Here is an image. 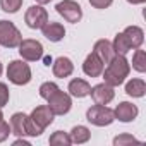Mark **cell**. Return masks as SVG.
Returning <instances> with one entry per match:
<instances>
[{
  "label": "cell",
  "mask_w": 146,
  "mask_h": 146,
  "mask_svg": "<svg viewBox=\"0 0 146 146\" xmlns=\"http://www.w3.org/2000/svg\"><path fill=\"white\" fill-rule=\"evenodd\" d=\"M52 64V57H45V65H50Z\"/></svg>",
  "instance_id": "cell-33"
},
{
  "label": "cell",
  "mask_w": 146,
  "mask_h": 146,
  "mask_svg": "<svg viewBox=\"0 0 146 146\" xmlns=\"http://www.w3.org/2000/svg\"><path fill=\"white\" fill-rule=\"evenodd\" d=\"M4 119V113H2V108H0V120H2Z\"/></svg>",
  "instance_id": "cell-35"
},
{
  "label": "cell",
  "mask_w": 146,
  "mask_h": 146,
  "mask_svg": "<svg viewBox=\"0 0 146 146\" xmlns=\"http://www.w3.org/2000/svg\"><path fill=\"white\" fill-rule=\"evenodd\" d=\"M9 134H11V125L2 119L0 120V143H4L9 137Z\"/></svg>",
  "instance_id": "cell-28"
},
{
  "label": "cell",
  "mask_w": 146,
  "mask_h": 146,
  "mask_svg": "<svg viewBox=\"0 0 146 146\" xmlns=\"http://www.w3.org/2000/svg\"><path fill=\"white\" fill-rule=\"evenodd\" d=\"M46 102H48V108L53 112V115H65L72 108V98H70V95L64 93L60 90L57 93H53Z\"/></svg>",
  "instance_id": "cell-7"
},
{
  "label": "cell",
  "mask_w": 146,
  "mask_h": 146,
  "mask_svg": "<svg viewBox=\"0 0 146 146\" xmlns=\"http://www.w3.org/2000/svg\"><path fill=\"white\" fill-rule=\"evenodd\" d=\"M103 69H105V64L100 60V57L95 52H91L84 58V62H83V70H84V74L88 78H98V76H102Z\"/></svg>",
  "instance_id": "cell-11"
},
{
  "label": "cell",
  "mask_w": 146,
  "mask_h": 146,
  "mask_svg": "<svg viewBox=\"0 0 146 146\" xmlns=\"http://www.w3.org/2000/svg\"><path fill=\"white\" fill-rule=\"evenodd\" d=\"M17 48H19V55L26 62H36L43 57V45L38 40H31V38L23 40Z\"/></svg>",
  "instance_id": "cell-6"
},
{
  "label": "cell",
  "mask_w": 146,
  "mask_h": 146,
  "mask_svg": "<svg viewBox=\"0 0 146 146\" xmlns=\"http://www.w3.org/2000/svg\"><path fill=\"white\" fill-rule=\"evenodd\" d=\"M41 33H43V36H45L48 41H52V43H58V41H62L64 36H65V28H64L60 23L48 21V23L41 28Z\"/></svg>",
  "instance_id": "cell-14"
},
{
  "label": "cell",
  "mask_w": 146,
  "mask_h": 146,
  "mask_svg": "<svg viewBox=\"0 0 146 146\" xmlns=\"http://www.w3.org/2000/svg\"><path fill=\"white\" fill-rule=\"evenodd\" d=\"M90 4L95 7V9H107L113 4V0H90Z\"/></svg>",
  "instance_id": "cell-29"
},
{
  "label": "cell",
  "mask_w": 146,
  "mask_h": 146,
  "mask_svg": "<svg viewBox=\"0 0 146 146\" xmlns=\"http://www.w3.org/2000/svg\"><path fill=\"white\" fill-rule=\"evenodd\" d=\"M129 4H132V5H139V4H144L146 0H127Z\"/></svg>",
  "instance_id": "cell-31"
},
{
  "label": "cell",
  "mask_w": 146,
  "mask_h": 146,
  "mask_svg": "<svg viewBox=\"0 0 146 146\" xmlns=\"http://www.w3.org/2000/svg\"><path fill=\"white\" fill-rule=\"evenodd\" d=\"M93 52L100 57V60H102L103 64H108V62L117 55L115 50H113L112 41H108V40H98V41L95 43V46H93Z\"/></svg>",
  "instance_id": "cell-15"
},
{
  "label": "cell",
  "mask_w": 146,
  "mask_h": 146,
  "mask_svg": "<svg viewBox=\"0 0 146 146\" xmlns=\"http://www.w3.org/2000/svg\"><path fill=\"white\" fill-rule=\"evenodd\" d=\"M2 70H4V67H2V62H0V76H2Z\"/></svg>",
  "instance_id": "cell-34"
},
{
  "label": "cell",
  "mask_w": 146,
  "mask_h": 146,
  "mask_svg": "<svg viewBox=\"0 0 146 146\" xmlns=\"http://www.w3.org/2000/svg\"><path fill=\"white\" fill-rule=\"evenodd\" d=\"M124 36L127 38V43L131 46V50L141 48V45L144 43V31L139 26H127L124 31Z\"/></svg>",
  "instance_id": "cell-16"
},
{
  "label": "cell",
  "mask_w": 146,
  "mask_h": 146,
  "mask_svg": "<svg viewBox=\"0 0 146 146\" xmlns=\"http://www.w3.org/2000/svg\"><path fill=\"white\" fill-rule=\"evenodd\" d=\"M53 112L48 108V105H40V107H36L33 112H31V115H29V119L40 127V129H46L52 122H53Z\"/></svg>",
  "instance_id": "cell-10"
},
{
  "label": "cell",
  "mask_w": 146,
  "mask_h": 146,
  "mask_svg": "<svg viewBox=\"0 0 146 146\" xmlns=\"http://www.w3.org/2000/svg\"><path fill=\"white\" fill-rule=\"evenodd\" d=\"M19 144H24V146H29V141H26V139H23V137H19V139H16V141H14V146H19Z\"/></svg>",
  "instance_id": "cell-30"
},
{
  "label": "cell",
  "mask_w": 146,
  "mask_h": 146,
  "mask_svg": "<svg viewBox=\"0 0 146 146\" xmlns=\"http://www.w3.org/2000/svg\"><path fill=\"white\" fill-rule=\"evenodd\" d=\"M129 72H131V64H129V60L125 58V55L117 53V55L107 64V67H105L103 72H102V76H103V79H105L107 84H110L112 88H115V86H120V84L125 81V78L129 76Z\"/></svg>",
  "instance_id": "cell-1"
},
{
  "label": "cell",
  "mask_w": 146,
  "mask_h": 146,
  "mask_svg": "<svg viewBox=\"0 0 146 146\" xmlns=\"http://www.w3.org/2000/svg\"><path fill=\"white\" fill-rule=\"evenodd\" d=\"M52 70H53V76L55 78H69L72 72H74V64H72V60L69 57H58L53 60L52 64Z\"/></svg>",
  "instance_id": "cell-13"
},
{
  "label": "cell",
  "mask_w": 146,
  "mask_h": 146,
  "mask_svg": "<svg viewBox=\"0 0 146 146\" xmlns=\"http://www.w3.org/2000/svg\"><path fill=\"white\" fill-rule=\"evenodd\" d=\"M70 141L74 143V144H84L90 141L91 137V131L86 127V125H76V127H72L70 131Z\"/></svg>",
  "instance_id": "cell-20"
},
{
  "label": "cell",
  "mask_w": 146,
  "mask_h": 146,
  "mask_svg": "<svg viewBox=\"0 0 146 146\" xmlns=\"http://www.w3.org/2000/svg\"><path fill=\"white\" fill-rule=\"evenodd\" d=\"M48 143H50L52 146H69V144H72L70 136H69L67 132H64V131H55V132L50 136Z\"/></svg>",
  "instance_id": "cell-23"
},
{
  "label": "cell",
  "mask_w": 146,
  "mask_h": 146,
  "mask_svg": "<svg viewBox=\"0 0 146 146\" xmlns=\"http://www.w3.org/2000/svg\"><path fill=\"white\" fill-rule=\"evenodd\" d=\"M112 45H113L115 53L125 55L127 52H131V46H129L127 38L124 36V33H117V35H115V38H113V41H112Z\"/></svg>",
  "instance_id": "cell-22"
},
{
  "label": "cell",
  "mask_w": 146,
  "mask_h": 146,
  "mask_svg": "<svg viewBox=\"0 0 146 146\" xmlns=\"http://www.w3.org/2000/svg\"><path fill=\"white\" fill-rule=\"evenodd\" d=\"M52 0H36V4H40V5H45V4H50Z\"/></svg>",
  "instance_id": "cell-32"
},
{
  "label": "cell",
  "mask_w": 146,
  "mask_h": 146,
  "mask_svg": "<svg viewBox=\"0 0 146 146\" xmlns=\"http://www.w3.org/2000/svg\"><path fill=\"white\" fill-rule=\"evenodd\" d=\"M7 78L12 84L16 86H24L31 81L33 74H31V67L29 64H26L24 60H12L7 65Z\"/></svg>",
  "instance_id": "cell-2"
},
{
  "label": "cell",
  "mask_w": 146,
  "mask_h": 146,
  "mask_svg": "<svg viewBox=\"0 0 146 146\" xmlns=\"http://www.w3.org/2000/svg\"><path fill=\"white\" fill-rule=\"evenodd\" d=\"M137 113H139L137 107L134 103H131V102H120L113 110L115 119L120 120V122H132L137 117Z\"/></svg>",
  "instance_id": "cell-12"
},
{
  "label": "cell",
  "mask_w": 146,
  "mask_h": 146,
  "mask_svg": "<svg viewBox=\"0 0 146 146\" xmlns=\"http://www.w3.org/2000/svg\"><path fill=\"white\" fill-rule=\"evenodd\" d=\"M24 21H26L28 28H31V29H41L48 23V12L40 4L38 5H31L26 11V14H24Z\"/></svg>",
  "instance_id": "cell-8"
},
{
  "label": "cell",
  "mask_w": 146,
  "mask_h": 146,
  "mask_svg": "<svg viewBox=\"0 0 146 146\" xmlns=\"http://www.w3.org/2000/svg\"><path fill=\"white\" fill-rule=\"evenodd\" d=\"M11 134H16L17 137H24L28 136L26 132V125H28V115L23 113V112H16L12 117H11Z\"/></svg>",
  "instance_id": "cell-17"
},
{
  "label": "cell",
  "mask_w": 146,
  "mask_h": 146,
  "mask_svg": "<svg viewBox=\"0 0 146 146\" xmlns=\"http://www.w3.org/2000/svg\"><path fill=\"white\" fill-rule=\"evenodd\" d=\"M60 88L55 84V83H52V81H46V83H43L41 86H40V96L41 98H45V100H48L53 93H57Z\"/></svg>",
  "instance_id": "cell-25"
},
{
  "label": "cell",
  "mask_w": 146,
  "mask_h": 146,
  "mask_svg": "<svg viewBox=\"0 0 146 146\" xmlns=\"http://www.w3.org/2000/svg\"><path fill=\"white\" fill-rule=\"evenodd\" d=\"M67 90H69V95H70V96H74V98H84V96H90L91 86H90L88 81L76 78V79H72V81L69 83Z\"/></svg>",
  "instance_id": "cell-18"
},
{
  "label": "cell",
  "mask_w": 146,
  "mask_h": 146,
  "mask_svg": "<svg viewBox=\"0 0 146 146\" xmlns=\"http://www.w3.org/2000/svg\"><path fill=\"white\" fill-rule=\"evenodd\" d=\"M86 120L96 127H105V125H110L113 120H115V115H113V110L108 108L107 105H98L95 103L93 107L88 108L86 112Z\"/></svg>",
  "instance_id": "cell-3"
},
{
  "label": "cell",
  "mask_w": 146,
  "mask_h": 146,
  "mask_svg": "<svg viewBox=\"0 0 146 146\" xmlns=\"http://www.w3.org/2000/svg\"><path fill=\"white\" fill-rule=\"evenodd\" d=\"M125 93L132 98H143L146 93V83L143 79H131L125 84Z\"/></svg>",
  "instance_id": "cell-19"
},
{
  "label": "cell",
  "mask_w": 146,
  "mask_h": 146,
  "mask_svg": "<svg viewBox=\"0 0 146 146\" xmlns=\"http://www.w3.org/2000/svg\"><path fill=\"white\" fill-rule=\"evenodd\" d=\"M23 41L21 31L11 21H0V45L5 48H17Z\"/></svg>",
  "instance_id": "cell-4"
},
{
  "label": "cell",
  "mask_w": 146,
  "mask_h": 146,
  "mask_svg": "<svg viewBox=\"0 0 146 146\" xmlns=\"http://www.w3.org/2000/svg\"><path fill=\"white\" fill-rule=\"evenodd\" d=\"M90 95H91L93 102L98 103V105H108V103L115 98L113 88H112L110 84H107V83H100V84L93 86L91 91H90Z\"/></svg>",
  "instance_id": "cell-9"
},
{
  "label": "cell",
  "mask_w": 146,
  "mask_h": 146,
  "mask_svg": "<svg viewBox=\"0 0 146 146\" xmlns=\"http://www.w3.org/2000/svg\"><path fill=\"white\" fill-rule=\"evenodd\" d=\"M23 5V0H0V7H2L4 12H9V14H14L21 9Z\"/></svg>",
  "instance_id": "cell-24"
},
{
  "label": "cell",
  "mask_w": 146,
  "mask_h": 146,
  "mask_svg": "<svg viewBox=\"0 0 146 146\" xmlns=\"http://www.w3.org/2000/svg\"><path fill=\"white\" fill-rule=\"evenodd\" d=\"M9 98H11V93H9L7 84L5 83H0V108H4L9 103Z\"/></svg>",
  "instance_id": "cell-27"
},
{
  "label": "cell",
  "mask_w": 146,
  "mask_h": 146,
  "mask_svg": "<svg viewBox=\"0 0 146 146\" xmlns=\"http://www.w3.org/2000/svg\"><path fill=\"white\" fill-rule=\"evenodd\" d=\"M132 69L137 72H146V52L141 48H136L134 55H132Z\"/></svg>",
  "instance_id": "cell-21"
},
{
  "label": "cell",
  "mask_w": 146,
  "mask_h": 146,
  "mask_svg": "<svg viewBox=\"0 0 146 146\" xmlns=\"http://www.w3.org/2000/svg\"><path fill=\"white\" fill-rule=\"evenodd\" d=\"M55 11L67 21V23H72L76 24L83 19V9L78 2H74V0H62V2H58L55 5Z\"/></svg>",
  "instance_id": "cell-5"
},
{
  "label": "cell",
  "mask_w": 146,
  "mask_h": 146,
  "mask_svg": "<svg viewBox=\"0 0 146 146\" xmlns=\"http://www.w3.org/2000/svg\"><path fill=\"white\" fill-rule=\"evenodd\" d=\"M132 143L139 144L141 141L136 139L132 134H119L117 137H113V146H125V144H132Z\"/></svg>",
  "instance_id": "cell-26"
}]
</instances>
